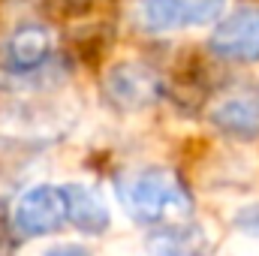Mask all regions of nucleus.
Returning <instances> with one entry per match:
<instances>
[{
    "label": "nucleus",
    "instance_id": "obj_10",
    "mask_svg": "<svg viewBox=\"0 0 259 256\" xmlns=\"http://www.w3.org/2000/svg\"><path fill=\"white\" fill-rule=\"evenodd\" d=\"M238 229L247 232V235H259V205H250V208H241L238 217H235Z\"/></svg>",
    "mask_w": 259,
    "mask_h": 256
},
{
    "label": "nucleus",
    "instance_id": "obj_2",
    "mask_svg": "<svg viewBox=\"0 0 259 256\" xmlns=\"http://www.w3.org/2000/svg\"><path fill=\"white\" fill-rule=\"evenodd\" d=\"M226 0H136L133 18L139 30L163 36L184 27L211 24L223 12Z\"/></svg>",
    "mask_w": 259,
    "mask_h": 256
},
{
    "label": "nucleus",
    "instance_id": "obj_7",
    "mask_svg": "<svg viewBox=\"0 0 259 256\" xmlns=\"http://www.w3.org/2000/svg\"><path fill=\"white\" fill-rule=\"evenodd\" d=\"M64 190V202H66V220L84 232V235H103L112 223V214H109V205L103 202V196L94 190V187H84V184H61Z\"/></svg>",
    "mask_w": 259,
    "mask_h": 256
},
{
    "label": "nucleus",
    "instance_id": "obj_4",
    "mask_svg": "<svg viewBox=\"0 0 259 256\" xmlns=\"http://www.w3.org/2000/svg\"><path fill=\"white\" fill-rule=\"evenodd\" d=\"M103 94L121 112H142L160 100L163 81L151 66L139 64V61H121V64L109 66L103 78Z\"/></svg>",
    "mask_w": 259,
    "mask_h": 256
},
{
    "label": "nucleus",
    "instance_id": "obj_9",
    "mask_svg": "<svg viewBox=\"0 0 259 256\" xmlns=\"http://www.w3.org/2000/svg\"><path fill=\"white\" fill-rule=\"evenodd\" d=\"M202 235L190 223H175V226H160L151 235V253L154 256H205Z\"/></svg>",
    "mask_w": 259,
    "mask_h": 256
},
{
    "label": "nucleus",
    "instance_id": "obj_8",
    "mask_svg": "<svg viewBox=\"0 0 259 256\" xmlns=\"http://www.w3.org/2000/svg\"><path fill=\"white\" fill-rule=\"evenodd\" d=\"M211 121L217 130H223L229 136L250 139L259 133V103L247 100V97H229L214 106Z\"/></svg>",
    "mask_w": 259,
    "mask_h": 256
},
{
    "label": "nucleus",
    "instance_id": "obj_11",
    "mask_svg": "<svg viewBox=\"0 0 259 256\" xmlns=\"http://www.w3.org/2000/svg\"><path fill=\"white\" fill-rule=\"evenodd\" d=\"M42 256H94L88 247H81V244H55V247H49Z\"/></svg>",
    "mask_w": 259,
    "mask_h": 256
},
{
    "label": "nucleus",
    "instance_id": "obj_6",
    "mask_svg": "<svg viewBox=\"0 0 259 256\" xmlns=\"http://www.w3.org/2000/svg\"><path fill=\"white\" fill-rule=\"evenodd\" d=\"M52 49H55V36L46 24H36V21H27V24H18L6 39H3V49H0V64L6 66L9 72L15 75H24V72H33L52 58Z\"/></svg>",
    "mask_w": 259,
    "mask_h": 256
},
{
    "label": "nucleus",
    "instance_id": "obj_1",
    "mask_svg": "<svg viewBox=\"0 0 259 256\" xmlns=\"http://www.w3.org/2000/svg\"><path fill=\"white\" fill-rule=\"evenodd\" d=\"M118 199L130 217L142 226H175L190 223L193 199L181 178L169 169L148 166L118 178Z\"/></svg>",
    "mask_w": 259,
    "mask_h": 256
},
{
    "label": "nucleus",
    "instance_id": "obj_3",
    "mask_svg": "<svg viewBox=\"0 0 259 256\" xmlns=\"http://www.w3.org/2000/svg\"><path fill=\"white\" fill-rule=\"evenodd\" d=\"M66 220L64 190L55 184H36L18 196L12 208V226L21 238H42L58 232Z\"/></svg>",
    "mask_w": 259,
    "mask_h": 256
},
{
    "label": "nucleus",
    "instance_id": "obj_5",
    "mask_svg": "<svg viewBox=\"0 0 259 256\" xmlns=\"http://www.w3.org/2000/svg\"><path fill=\"white\" fill-rule=\"evenodd\" d=\"M208 49L232 64H259V6H238L217 21Z\"/></svg>",
    "mask_w": 259,
    "mask_h": 256
}]
</instances>
